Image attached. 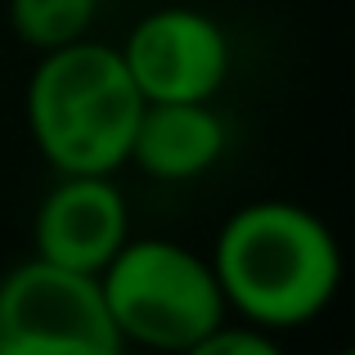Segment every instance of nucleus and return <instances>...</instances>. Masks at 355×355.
I'll use <instances>...</instances> for the list:
<instances>
[{
	"label": "nucleus",
	"mask_w": 355,
	"mask_h": 355,
	"mask_svg": "<svg viewBox=\"0 0 355 355\" xmlns=\"http://www.w3.org/2000/svg\"><path fill=\"white\" fill-rule=\"evenodd\" d=\"M0 355H126L95 275L41 257L0 275Z\"/></svg>",
	"instance_id": "nucleus-4"
},
{
	"label": "nucleus",
	"mask_w": 355,
	"mask_h": 355,
	"mask_svg": "<svg viewBox=\"0 0 355 355\" xmlns=\"http://www.w3.org/2000/svg\"><path fill=\"white\" fill-rule=\"evenodd\" d=\"M180 355H288L279 333H266L257 324H216L207 338H198L193 347H184Z\"/></svg>",
	"instance_id": "nucleus-9"
},
{
	"label": "nucleus",
	"mask_w": 355,
	"mask_h": 355,
	"mask_svg": "<svg viewBox=\"0 0 355 355\" xmlns=\"http://www.w3.org/2000/svg\"><path fill=\"white\" fill-rule=\"evenodd\" d=\"M130 239V207L113 175H59L32 216V257L99 275Z\"/></svg>",
	"instance_id": "nucleus-6"
},
{
	"label": "nucleus",
	"mask_w": 355,
	"mask_h": 355,
	"mask_svg": "<svg viewBox=\"0 0 355 355\" xmlns=\"http://www.w3.org/2000/svg\"><path fill=\"white\" fill-rule=\"evenodd\" d=\"M225 306L266 333L306 329L342 288V248L320 211L288 198H257L230 211L211 248Z\"/></svg>",
	"instance_id": "nucleus-1"
},
{
	"label": "nucleus",
	"mask_w": 355,
	"mask_h": 355,
	"mask_svg": "<svg viewBox=\"0 0 355 355\" xmlns=\"http://www.w3.org/2000/svg\"><path fill=\"white\" fill-rule=\"evenodd\" d=\"M95 279L126 347L180 355L230 315L211 261L175 239L130 234Z\"/></svg>",
	"instance_id": "nucleus-3"
},
{
	"label": "nucleus",
	"mask_w": 355,
	"mask_h": 355,
	"mask_svg": "<svg viewBox=\"0 0 355 355\" xmlns=\"http://www.w3.org/2000/svg\"><path fill=\"white\" fill-rule=\"evenodd\" d=\"M144 113L117 45L72 41L41 54L27 77V130L59 175H113L126 166Z\"/></svg>",
	"instance_id": "nucleus-2"
},
{
	"label": "nucleus",
	"mask_w": 355,
	"mask_h": 355,
	"mask_svg": "<svg viewBox=\"0 0 355 355\" xmlns=\"http://www.w3.org/2000/svg\"><path fill=\"white\" fill-rule=\"evenodd\" d=\"M144 104H211L230 77V36L193 5L144 14L117 45Z\"/></svg>",
	"instance_id": "nucleus-5"
},
{
	"label": "nucleus",
	"mask_w": 355,
	"mask_h": 355,
	"mask_svg": "<svg viewBox=\"0 0 355 355\" xmlns=\"http://www.w3.org/2000/svg\"><path fill=\"white\" fill-rule=\"evenodd\" d=\"M225 144V117L211 104H144L126 162L157 184H184L211 171Z\"/></svg>",
	"instance_id": "nucleus-7"
},
{
	"label": "nucleus",
	"mask_w": 355,
	"mask_h": 355,
	"mask_svg": "<svg viewBox=\"0 0 355 355\" xmlns=\"http://www.w3.org/2000/svg\"><path fill=\"white\" fill-rule=\"evenodd\" d=\"M333 355H351V351H333Z\"/></svg>",
	"instance_id": "nucleus-10"
},
{
	"label": "nucleus",
	"mask_w": 355,
	"mask_h": 355,
	"mask_svg": "<svg viewBox=\"0 0 355 355\" xmlns=\"http://www.w3.org/2000/svg\"><path fill=\"white\" fill-rule=\"evenodd\" d=\"M99 18V0H9V27L36 54L86 41Z\"/></svg>",
	"instance_id": "nucleus-8"
}]
</instances>
